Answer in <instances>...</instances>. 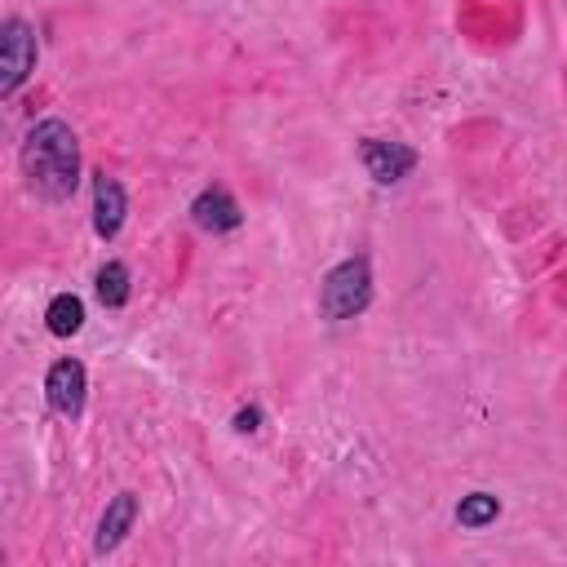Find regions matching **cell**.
I'll list each match as a JSON object with an SVG mask.
<instances>
[{"label":"cell","mask_w":567,"mask_h":567,"mask_svg":"<svg viewBox=\"0 0 567 567\" xmlns=\"http://www.w3.org/2000/svg\"><path fill=\"white\" fill-rule=\"evenodd\" d=\"M372 306V261L363 252L337 261L323 284H319V315L328 323H346V319H359L363 310Z\"/></svg>","instance_id":"cell-2"},{"label":"cell","mask_w":567,"mask_h":567,"mask_svg":"<svg viewBox=\"0 0 567 567\" xmlns=\"http://www.w3.org/2000/svg\"><path fill=\"white\" fill-rule=\"evenodd\" d=\"M40 62V44H35V27L18 13H9L0 22V97H13L31 71Z\"/></svg>","instance_id":"cell-3"},{"label":"cell","mask_w":567,"mask_h":567,"mask_svg":"<svg viewBox=\"0 0 567 567\" xmlns=\"http://www.w3.org/2000/svg\"><path fill=\"white\" fill-rule=\"evenodd\" d=\"M44 328L53 337H75L84 328V301L75 292H58L49 306H44Z\"/></svg>","instance_id":"cell-10"},{"label":"cell","mask_w":567,"mask_h":567,"mask_svg":"<svg viewBox=\"0 0 567 567\" xmlns=\"http://www.w3.org/2000/svg\"><path fill=\"white\" fill-rule=\"evenodd\" d=\"M257 425H261V408H257V403H248V408L235 412V430H239V434H252Z\"/></svg>","instance_id":"cell-12"},{"label":"cell","mask_w":567,"mask_h":567,"mask_svg":"<svg viewBox=\"0 0 567 567\" xmlns=\"http://www.w3.org/2000/svg\"><path fill=\"white\" fill-rule=\"evenodd\" d=\"M93 292H97V301L106 306V310H120V306H128V292H133V284H128V266L124 261H102L97 266V275H93Z\"/></svg>","instance_id":"cell-9"},{"label":"cell","mask_w":567,"mask_h":567,"mask_svg":"<svg viewBox=\"0 0 567 567\" xmlns=\"http://www.w3.org/2000/svg\"><path fill=\"white\" fill-rule=\"evenodd\" d=\"M496 514H501V501H496L492 492H470V496H461V505H456V523H461L465 532H478V527L496 523Z\"/></svg>","instance_id":"cell-11"},{"label":"cell","mask_w":567,"mask_h":567,"mask_svg":"<svg viewBox=\"0 0 567 567\" xmlns=\"http://www.w3.org/2000/svg\"><path fill=\"white\" fill-rule=\"evenodd\" d=\"M359 159L368 168V177L377 186H394L416 168V151L403 142H385V137H363L359 142Z\"/></svg>","instance_id":"cell-5"},{"label":"cell","mask_w":567,"mask_h":567,"mask_svg":"<svg viewBox=\"0 0 567 567\" xmlns=\"http://www.w3.org/2000/svg\"><path fill=\"white\" fill-rule=\"evenodd\" d=\"M18 164H22V177H27V190L44 204H66L80 186V137L66 120L49 115V120H35L22 137V151H18Z\"/></svg>","instance_id":"cell-1"},{"label":"cell","mask_w":567,"mask_h":567,"mask_svg":"<svg viewBox=\"0 0 567 567\" xmlns=\"http://www.w3.org/2000/svg\"><path fill=\"white\" fill-rule=\"evenodd\" d=\"M190 221L208 235H230L244 226V208L239 199L226 190V186H204L195 199H190Z\"/></svg>","instance_id":"cell-6"},{"label":"cell","mask_w":567,"mask_h":567,"mask_svg":"<svg viewBox=\"0 0 567 567\" xmlns=\"http://www.w3.org/2000/svg\"><path fill=\"white\" fill-rule=\"evenodd\" d=\"M128 217V195L111 173H93V235L115 239Z\"/></svg>","instance_id":"cell-7"},{"label":"cell","mask_w":567,"mask_h":567,"mask_svg":"<svg viewBox=\"0 0 567 567\" xmlns=\"http://www.w3.org/2000/svg\"><path fill=\"white\" fill-rule=\"evenodd\" d=\"M44 399H49V408L58 416L80 421L84 416V399H89V372H84V363L80 359L49 363V372H44Z\"/></svg>","instance_id":"cell-4"},{"label":"cell","mask_w":567,"mask_h":567,"mask_svg":"<svg viewBox=\"0 0 567 567\" xmlns=\"http://www.w3.org/2000/svg\"><path fill=\"white\" fill-rule=\"evenodd\" d=\"M133 523H137V496H133V492H115V496L106 501V509H102V518H97V536H93V554L102 558V554H111V549H120V545H124V536L133 532Z\"/></svg>","instance_id":"cell-8"}]
</instances>
